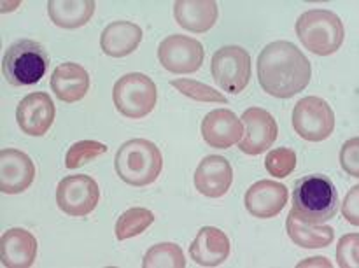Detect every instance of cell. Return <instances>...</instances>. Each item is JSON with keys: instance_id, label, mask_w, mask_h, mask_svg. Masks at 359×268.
I'll use <instances>...</instances> for the list:
<instances>
[{"instance_id": "277c9868", "label": "cell", "mask_w": 359, "mask_h": 268, "mask_svg": "<svg viewBox=\"0 0 359 268\" xmlns=\"http://www.w3.org/2000/svg\"><path fill=\"white\" fill-rule=\"evenodd\" d=\"M297 35L307 51L319 56L337 53L346 37L339 14L326 9H311L297 20Z\"/></svg>"}, {"instance_id": "603a6c76", "label": "cell", "mask_w": 359, "mask_h": 268, "mask_svg": "<svg viewBox=\"0 0 359 268\" xmlns=\"http://www.w3.org/2000/svg\"><path fill=\"white\" fill-rule=\"evenodd\" d=\"M286 230L293 244L305 249H321L328 248L335 239V232L328 225H307L298 220L293 213L287 214Z\"/></svg>"}, {"instance_id": "30bf717a", "label": "cell", "mask_w": 359, "mask_h": 268, "mask_svg": "<svg viewBox=\"0 0 359 268\" xmlns=\"http://www.w3.org/2000/svg\"><path fill=\"white\" fill-rule=\"evenodd\" d=\"M158 60L168 72H196L203 63V46L195 37L170 35L158 46Z\"/></svg>"}, {"instance_id": "2e32d148", "label": "cell", "mask_w": 359, "mask_h": 268, "mask_svg": "<svg viewBox=\"0 0 359 268\" xmlns=\"http://www.w3.org/2000/svg\"><path fill=\"white\" fill-rule=\"evenodd\" d=\"M242 121L228 109L210 111L202 121V137L214 149H228L242 139Z\"/></svg>"}, {"instance_id": "8fae6325", "label": "cell", "mask_w": 359, "mask_h": 268, "mask_svg": "<svg viewBox=\"0 0 359 268\" xmlns=\"http://www.w3.org/2000/svg\"><path fill=\"white\" fill-rule=\"evenodd\" d=\"M241 121L242 125H245V133H242V139L238 140V149L251 156H258L270 149L279 135L277 121L265 109H248L242 114Z\"/></svg>"}, {"instance_id": "f546056e", "label": "cell", "mask_w": 359, "mask_h": 268, "mask_svg": "<svg viewBox=\"0 0 359 268\" xmlns=\"http://www.w3.org/2000/svg\"><path fill=\"white\" fill-rule=\"evenodd\" d=\"M359 139L353 137L347 140L340 149V163L342 168L351 175V177H359Z\"/></svg>"}, {"instance_id": "4fadbf2b", "label": "cell", "mask_w": 359, "mask_h": 268, "mask_svg": "<svg viewBox=\"0 0 359 268\" xmlns=\"http://www.w3.org/2000/svg\"><path fill=\"white\" fill-rule=\"evenodd\" d=\"M35 177V165L27 153L18 149H2L0 153V192L20 195L27 192Z\"/></svg>"}, {"instance_id": "52a82bcc", "label": "cell", "mask_w": 359, "mask_h": 268, "mask_svg": "<svg viewBox=\"0 0 359 268\" xmlns=\"http://www.w3.org/2000/svg\"><path fill=\"white\" fill-rule=\"evenodd\" d=\"M251 55L241 46H224L212 56L210 72L214 81L226 93L238 95L251 81Z\"/></svg>"}, {"instance_id": "4316f807", "label": "cell", "mask_w": 359, "mask_h": 268, "mask_svg": "<svg viewBox=\"0 0 359 268\" xmlns=\"http://www.w3.org/2000/svg\"><path fill=\"white\" fill-rule=\"evenodd\" d=\"M107 153V146L97 140H79L74 144L65 156V167L67 168H79L83 165H88L90 161L97 160L98 156Z\"/></svg>"}, {"instance_id": "4dcf8cb0", "label": "cell", "mask_w": 359, "mask_h": 268, "mask_svg": "<svg viewBox=\"0 0 359 268\" xmlns=\"http://www.w3.org/2000/svg\"><path fill=\"white\" fill-rule=\"evenodd\" d=\"M359 186H353L351 192L347 193L346 200L342 203V214L351 225L358 227L359 225V214H358V206H359Z\"/></svg>"}, {"instance_id": "9a60e30c", "label": "cell", "mask_w": 359, "mask_h": 268, "mask_svg": "<svg viewBox=\"0 0 359 268\" xmlns=\"http://www.w3.org/2000/svg\"><path fill=\"white\" fill-rule=\"evenodd\" d=\"M195 188L209 199H219L226 195L233 182V168L226 158L219 154H210L205 156L198 163L195 170Z\"/></svg>"}, {"instance_id": "6da1fadb", "label": "cell", "mask_w": 359, "mask_h": 268, "mask_svg": "<svg viewBox=\"0 0 359 268\" xmlns=\"http://www.w3.org/2000/svg\"><path fill=\"white\" fill-rule=\"evenodd\" d=\"M256 65L259 86L276 98L294 97L311 83V62L293 42H270L259 53Z\"/></svg>"}, {"instance_id": "44dd1931", "label": "cell", "mask_w": 359, "mask_h": 268, "mask_svg": "<svg viewBox=\"0 0 359 268\" xmlns=\"http://www.w3.org/2000/svg\"><path fill=\"white\" fill-rule=\"evenodd\" d=\"M174 16L186 30L203 34L216 25L219 9L214 0H177L174 4Z\"/></svg>"}, {"instance_id": "9c48e42d", "label": "cell", "mask_w": 359, "mask_h": 268, "mask_svg": "<svg viewBox=\"0 0 359 268\" xmlns=\"http://www.w3.org/2000/svg\"><path fill=\"white\" fill-rule=\"evenodd\" d=\"M100 200L97 181L86 174L63 177L56 188V206L72 217H84L93 213Z\"/></svg>"}, {"instance_id": "3957f363", "label": "cell", "mask_w": 359, "mask_h": 268, "mask_svg": "<svg viewBox=\"0 0 359 268\" xmlns=\"http://www.w3.org/2000/svg\"><path fill=\"white\" fill-rule=\"evenodd\" d=\"M118 177L130 186H149L163 170L160 147L147 139H132L123 144L114 158Z\"/></svg>"}, {"instance_id": "83f0119b", "label": "cell", "mask_w": 359, "mask_h": 268, "mask_svg": "<svg viewBox=\"0 0 359 268\" xmlns=\"http://www.w3.org/2000/svg\"><path fill=\"white\" fill-rule=\"evenodd\" d=\"M265 168L272 177H287L297 168V153L290 147L272 149L265 158Z\"/></svg>"}, {"instance_id": "ba28073f", "label": "cell", "mask_w": 359, "mask_h": 268, "mask_svg": "<svg viewBox=\"0 0 359 268\" xmlns=\"http://www.w3.org/2000/svg\"><path fill=\"white\" fill-rule=\"evenodd\" d=\"M293 128L309 142L326 140L335 130V112L326 100L305 97L293 109Z\"/></svg>"}, {"instance_id": "d4e9b609", "label": "cell", "mask_w": 359, "mask_h": 268, "mask_svg": "<svg viewBox=\"0 0 359 268\" xmlns=\"http://www.w3.org/2000/svg\"><path fill=\"white\" fill-rule=\"evenodd\" d=\"M144 268H184L186 260L181 248L172 242L153 246L142 260Z\"/></svg>"}, {"instance_id": "ffe728a7", "label": "cell", "mask_w": 359, "mask_h": 268, "mask_svg": "<svg viewBox=\"0 0 359 268\" xmlns=\"http://www.w3.org/2000/svg\"><path fill=\"white\" fill-rule=\"evenodd\" d=\"M142 42V28L130 21H114L107 25L100 35L102 51L112 58L132 55Z\"/></svg>"}, {"instance_id": "d6986e66", "label": "cell", "mask_w": 359, "mask_h": 268, "mask_svg": "<svg viewBox=\"0 0 359 268\" xmlns=\"http://www.w3.org/2000/svg\"><path fill=\"white\" fill-rule=\"evenodd\" d=\"M49 86L58 100L74 104L86 97L88 90H90V74L79 63H62L53 72Z\"/></svg>"}, {"instance_id": "7c38bea8", "label": "cell", "mask_w": 359, "mask_h": 268, "mask_svg": "<svg viewBox=\"0 0 359 268\" xmlns=\"http://www.w3.org/2000/svg\"><path fill=\"white\" fill-rule=\"evenodd\" d=\"M56 107L53 98L44 91L27 95L16 107V121L21 132L30 137H42L48 133L55 121Z\"/></svg>"}, {"instance_id": "cb8c5ba5", "label": "cell", "mask_w": 359, "mask_h": 268, "mask_svg": "<svg viewBox=\"0 0 359 268\" xmlns=\"http://www.w3.org/2000/svg\"><path fill=\"white\" fill-rule=\"evenodd\" d=\"M154 214L149 209L144 207H133V209L125 210L116 221L114 234L118 241H126V239L137 237V235L144 234L147 228L153 225Z\"/></svg>"}, {"instance_id": "484cf974", "label": "cell", "mask_w": 359, "mask_h": 268, "mask_svg": "<svg viewBox=\"0 0 359 268\" xmlns=\"http://www.w3.org/2000/svg\"><path fill=\"white\" fill-rule=\"evenodd\" d=\"M172 86L182 93L184 97L196 102H207V104H228V98L214 88L193 79H172Z\"/></svg>"}, {"instance_id": "f1b7e54d", "label": "cell", "mask_w": 359, "mask_h": 268, "mask_svg": "<svg viewBox=\"0 0 359 268\" xmlns=\"http://www.w3.org/2000/svg\"><path fill=\"white\" fill-rule=\"evenodd\" d=\"M358 234L344 235L337 246V262L342 268H356L358 267Z\"/></svg>"}, {"instance_id": "7402d4cb", "label": "cell", "mask_w": 359, "mask_h": 268, "mask_svg": "<svg viewBox=\"0 0 359 268\" xmlns=\"http://www.w3.org/2000/svg\"><path fill=\"white\" fill-rule=\"evenodd\" d=\"M97 4L93 0H49L48 14L60 28H81L93 18Z\"/></svg>"}, {"instance_id": "e0dca14e", "label": "cell", "mask_w": 359, "mask_h": 268, "mask_svg": "<svg viewBox=\"0 0 359 268\" xmlns=\"http://www.w3.org/2000/svg\"><path fill=\"white\" fill-rule=\"evenodd\" d=\"M37 239L23 228H11L0 239V262L6 268H30L37 258Z\"/></svg>"}, {"instance_id": "5bb4252c", "label": "cell", "mask_w": 359, "mask_h": 268, "mask_svg": "<svg viewBox=\"0 0 359 268\" xmlns=\"http://www.w3.org/2000/svg\"><path fill=\"white\" fill-rule=\"evenodd\" d=\"M287 188L277 181H258L245 192V209L258 220H272L279 216L287 203Z\"/></svg>"}, {"instance_id": "ac0fdd59", "label": "cell", "mask_w": 359, "mask_h": 268, "mask_svg": "<svg viewBox=\"0 0 359 268\" xmlns=\"http://www.w3.org/2000/svg\"><path fill=\"white\" fill-rule=\"evenodd\" d=\"M189 255L200 267H219L230 256V239L219 228L203 227L189 246Z\"/></svg>"}, {"instance_id": "8992f818", "label": "cell", "mask_w": 359, "mask_h": 268, "mask_svg": "<svg viewBox=\"0 0 359 268\" xmlns=\"http://www.w3.org/2000/svg\"><path fill=\"white\" fill-rule=\"evenodd\" d=\"M158 90L151 77L140 72L125 74L112 88L116 111L130 119H140L151 114L156 105Z\"/></svg>"}, {"instance_id": "5b68a950", "label": "cell", "mask_w": 359, "mask_h": 268, "mask_svg": "<svg viewBox=\"0 0 359 268\" xmlns=\"http://www.w3.org/2000/svg\"><path fill=\"white\" fill-rule=\"evenodd\" d=\"M49 67L44 46L32 39H20L7 48L2 60L4 77L13 86L37 84Z\"/></svg>"}, {"instance_id": "7a4b0ae2", "label": "cell", "mask_w": 359, "mask_h": 268, "mask_svg": "<svg viewBox=\"0 0 359 268\" xmlns=\"http://www.w3.org/2000/svg\"><path fill=\"white\" fill-rule=\"evenodd\" d=\"M340 207L339 192L326 175H307L298 179L293 189L291 213L307 225H325L337 216Z\"/></svg>"}]
</instances>
